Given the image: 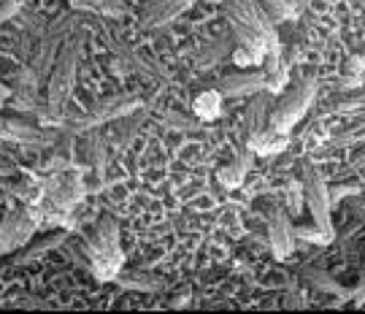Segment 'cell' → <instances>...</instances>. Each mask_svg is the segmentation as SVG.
Returning a JSON list of instances; mask_svg holds the SVG:
<instances>
[{"label":"cell","instance_id":"f1b7e54d","mask_svg":"<svg viewBox=\"0 0 365 314\" xmlns=\"http://www.w3.org/2000/svg\"><path fill=\"white\" fill-rule=\"evenodd\" d=\"M360 131L365 133V114H363V117H360Z\"/></svg>","mask_w":365,"mask_h":314},{"label":"cell","instance_id":"2e32d148","mask_svg":"<svg viewBox=\"0 0 365 314\" xmlns=\"http://www.w3.org/2000/svg\"><path fill=\"white\" fill-rule=\"evenodd\" d=\"M195 117L203 122H214L222 117V92L220 90H206L195 98Z\"/></svg>","mask_w":365,"mask_h":314},{"label":"cell","instance_id":"277c9868","mask_svg":"<svg viewBox=\"0 0 365 314\" xmlns=\"http://www.w3.org/2000/svg\"><path fill=\"white\" fill-rule=\"evenodd\" d=\"M314 98H317V81L309 78V81H300L295 90L289 92L287 98H282V103L276 106L274 111H271V128L279 133H287L298 125L300 119L306 117V111H309V106L314 103Z\"/></svg>","mask_w":365,"mask_h":314},{"label":"cell","instance_id":"ffe728a7","mask_svg":"<svg viewBox=\"0 0 365 314\" xmlns=\"http://www.w3.org/2000/svg\"><path fill=\"white\" fill-rule=\"evenodd\" d=\"M309 279H312V285L317 290H325V293H333V295H339V298H352V293H346V290L336 285L330 276H325L322 271H317V268H309Z\"/></svg>","mask_w":365,"mask_h":314},{"label":"cell","instance_id":"ac0fdd59","mask_svg":"<svg viewBox=\"0 0 365 314\" xmlns=\"http://www.w3.org/2000/svg\"><path fill=\"white\" fill-rule=\"evenodd\" d=\"M68 238V233L63 231V233H52L46 236V238H41L38 244H33V247H27L19 258H16V263H33V260H41L46 252H52V249H57L63 241Z\"/></svg>","mask_w":365,"mask_h":314},{"label":"cell","instance_id":"d4e9b609","mask_svg":"<svg viewBox=\"0 0 365 314\" xmlns=\"http://www.w3.org/2000/svg\"><path fill=\"white\" fill-rule=\"evenodd\" d=\"M233 63H235V66H241V68L257 66V63H255V57H252V54H249L247 49H244V46H238V49L233 52Z\"/></svg>","mask_w":365,"mask_h":314},{"label":"cell","instance_id":"cb8c5ba5","mask_svg":"<svg viewBox=\"0 0 365 314\" xmlns=\"http://www.w3.org/2000/svg\"><path fill=\"white\" fill-rule=\"evenodd\" d=\"M19 11H22V0H0V22L14 19Z\"/></svg>","mask_w":365,"mask_h":314},{"label":"cell","instance_id":"603a6c76","mask_svg":"<svg viewBox=\"0 0 365 314\" xmlns=\"http://www.w3.org/2000/svg\"><path fill=\"white\" fill-rule=\"evenodd\" d=\"M336 111H341V114H365V95L341 101V103L336 106Z\"/></svg>","mask_w":365,"mask_h":314},{"label":"cell","instance_id":"8992f818","mask_svg":"<svg viewBox=\"0 0 365 314\" xmlns=\"http://www.w3.org/2000/svg\"><path fill=\"white\" fill-rule=\"evenodd\" d=\"M36 231H38V217L33 214V209L27 203L11 206L0 223V252H16L27 247Z\"/></svg>","mask_w":365,"mask_h":314},{"label":"cell","instance_id":"4dcf8cb0","mask_svg":"<svg viewBox=\"0 0 365 314\" xmlns=\"http://www.w3.org/2000/svg\"><path fill=\"white\" fill-rule=\"evenodd\" d=\"M0 173H6V171H3V168H0Z\"/></svg>","mask_w":365,"mask_h":314},{"label":"cell","instance_id":"9c48e42d","mask_svg":"<svg viewBox=\"0 0 365 314\" xmlns=\"http://www.w3.org/2000/svg\"><path fill=\"white\" fill-rule=\"evenodd\" d=\"M0 141L25 146H49L54 141V133L41 131L25 119H3L0 117Z\"/></svg>","mask_w":365,"mask_h":314},{"label":"cell","instance_id":"484cf974","mask_svg":"<svg viewBox=\"0 0 365 314\" xmlns=\"http://www.w3.org/2000/svg\"><path fill=\"white\" fill-rule=\"evenodd\" d=\"M344 74H360V76H365V57H360V54L349 57V63H346V71H344Z\"/></svg>","mask_w":365,"mask_h":314},{"label":"cell","instance_id":"e0dca14e","mask_svg":"<svg viewBox=\"0 0 365 314\" xmlns=\"http://www.w3.org/2000/svg\"><path fill=\"white\" fill-rule=\"evenodd\" d=\"M260 9L265 11V16H268L274 25L295 22V19H298V9H295L289 0H260Z\"/></svg>","mask_w":365,"mask_h":314},{"label":"cell","instance_id":"5b68a950","mask_svg":"<svg viewBox=\"0 0 365 314\" xmlns=\"http://www.w3.org/2000/svg\"><path fill=\"white\" fill-rule=\"evenodd\" d=\"M78 27V16H60L57 22H54L49 30H46V36H43V41L38 44V49H36V57H33V66H30V71L36 74V78H38V84H43L46 81V76H49V71H52L54 60H57V52H60V46L66 44V39L71 36V30H76Z\"/></svg>","mask_w":365,"mask_h":314},{"label":"cell","instance_id":"7402d4cb","mask_svg":"<svg viewBox=\"0 0 365 314\" xmlns=\"http://www.w3.org/2000/svg\"><path fill=\"white\" fill-rule=\"evenodd\" d=\"M265 114H268V103H265V98H257V101L252 103V108H249V114H247V131L249 133L262 131ZM268 117H271V114H268Z\"/></svg>","mask_w":365,"mask_h":314},{"label":"cell","instance_id":"9a60e30c","mask_svg":"<svg viewBox=\"0 0 365 314\" xmlns=\"http://www.w3.org/2000/svg\"><path fill=\"white\" fill-rule=\"evenodd\" d=\"M68 6L73 11L98 14V16H114L122 19L128 14V3L125 0H68Z\"/></svg>","mask_w":365,"mask_h":314},{"label":"cell","instance_id":"5bb4252c","mask_svg":"<svg viewBox=\"0 0 365 314\" xmlns=\"http://www.w3.org/2000/svg\"><path fill=\"white\" fill-rule=\"evenodd\" d=\"M252 157H255V152H244V155H235L225 168H220V173H217V182L225 187V190H238L241 184H244V179H247L249 168H252Z\"/></svg>","mask_w":365,"mask_h":314},{"label":"cell","instance_id":"52a82bcc","mask_svg":"<svg viewBox=\"0 0 365 314\" xmlns=\"http://www.w3.org/2000/svg\"><path fill=\"white\" fill-rule=\"evenodd\" d=\"M144 103L135 98V95H111V98H103L101 103H95L81 117L73 122V131H95L101 125H108V122H117V119L128 117L133 111H141Z\"/></svg>","mask_w":365,"mask_h":314},{"label":"cell","instance_id":"6da1fadb","mask_svg":"<svg viewBox=\"0 0 365 314\" xmlns=\"http://www.w3.org/2000/svg\"><path fill=\"white\" fill-rule=\"evenodd\" d=\"M84 252L90 258V271L98 282H114L125 265V252L119 241V225L114 217H101L92 236L84 244Z\"/></svg>","mask_w":365,"mask_h":314},{"label":"cell","instance_id":"8fae6325","mask_svg":"<svg viewBox=\"0 0 365 314\" xmlns=\"http://www.w3.org/2000/svg\"><path fill=\"white\" fill-rule=\"evenodd\" d=\"M265 90V71H241V74H227L220 81L222 98H249Z\"/></svg>","mask_w":365,"mask_h":314},{"label":"cell","instance_id":"4fadbf2b","mask_svg":"<svg viewBox=\"0 0 365 314\" xmlns=\"http://www.w3.org/2000/svg\"><path fill=\"white\" fill-rule=\"evenodd\" d=\"M249 152H255V155H262V157H274L279 152H284V146H287V133H279L274 128H262L257 133H249Z\"/></svg>","mask_w":365,"mask_h":314},{"label":"cell","instance_id":"ba28073f","mask_svg":"<svg viewBox=\"0 0 365 314\" xmlns=\"http://www.w3.org/2000/svg\"><path fill=\"white\" fill-rule=\"evenodd\" d=\"M303 196L309 203V211L314 217V225L333 231V201H330V184L322 179V173L317 168L306 171V182H303Z\"/></svg>","mask_w":365,"mask_h":314},{"label":"cell","instance_id":"f546056e","mask_svg":"<svg viewBox=\"0 0 365 314\" xmlns=\"http://www.w3.org/2000/svg\"><path fill=\"white\" fill-rule=\"evenodd\" d=\"M0 206H3V193H0Z\"/></svg>","mask_w":365,"mask_h":314},{"label":"cell","instance_id":"30bf717a","mask_svg":"<svg viewBox=\"0 0 365 314\" xmlns=\"http://www.w3.org/2000/svg\"><path fill=\"white\" fill-rule=\"evenodd\" d=\"M268 236H271V252H274L276 260H284V258L292 255V249H295V233H292V223H289V214L284 209L271 211Z\"/></svg>","mask_w":365,"mask_h":314},{"label":"cell","instance_id":"7c38bea8","mask_svg":"<svg viewBox=\"0 0 365 314\" xmlns=\"http://www.w3.org/2000/svg\"><path fill=\"white\" fill-rule=\"evenodd\" d=\"M197 0H152L149 6H146L144 16H141V25L144 27H163L173 22V19H179L184 11H190L192 6H195Z\"/></svg>","mask_w":365,"mask_h":314},{"label":"cell","instance_id":"83f0119b","mask_svg":"<svg viewBox=\"0 0 365 314\" xmlns=\"http://www.w3.org/2000/svg\"><path fill=\"white\" fill-rule=\"evenodd\" d=\"M11 101V87H6L3 81H0V108Z\"/></svg>","mask_w":365,"mask_h":314},{"label":"cell","instance_id":"4316f807","mask_svg":"<svg viewBox=\"0 0 365 314\" xmlns=\"http://www.w3.org/2000/svg\"><path fill=\"white\" fill-rule=\"evenodd\" d=\"M354 303H357V306L365 303V263H363V271H360V282H357V288H354Z\"/></svg>","mask_w":365,"mask_h":314},{"label":"cell","instance_id":"d6986e66","mask_svg":"<svg viewBox=\"0 0 365 314\" xmlns=\"http://www.w3.org/2000/svg\"><path fill=\"white\" fill-rule=\"evenodd\" d=\"M292 233L295 238H303V241H309V244H330L333 241V231H325V228H319V225H314V228H306V225H292Z\"/></svg>","mask_w":365,"mask_h":314},{"label":"cell","instance_id":"3957f363","mask_svg":"<svg viewBox=\"0 0 365 314\" xmlns=\"http://www.w3.org/2000/svg\"><path fill=\"white\" fill-rule=\"evenodd\" d=\"M38 187H41V201H36V203H41L43 209L66 211V214H71L73 206L81 203L84 196H87V184L81 182L78 171L73 168L54 171L46 179H41Z\"/></svg>","mask_w":365,"mask_h":314},{"label":"cell","instance_id":"44dd1931","mask_svg":"<svg viewBox=\"0 0 365 314\" xmlns=\"http://www.w3.org/2000/svg\"><path fill=\"white\" fill-rule=\"evenodd\" d=\"M303 201H306V196H303V184L300 182H289V187L284 190V206H287V214L289 217H298L300 209H303Z\"/></svg>","mask_w":365,"mask_h":314},{"label":"cell","instance_id":"7a4b0ae2","mask_svg":"<svg viewBox=\"0 0 365 314\" xmlns=\"http://www.w3.org/2000/svg\"><path fill=\"white\" fill-rule=\"evenodd\" d=\"M81 46H84V33L73 30L66 39V44L60 46L57 60H54L52 71H49V90H46V111L57 117L63 111L66 101L73 92L76 84V71H78V57H81Z\"/></svg>","mask_w":365,"mask_h":314}]
</instances>
